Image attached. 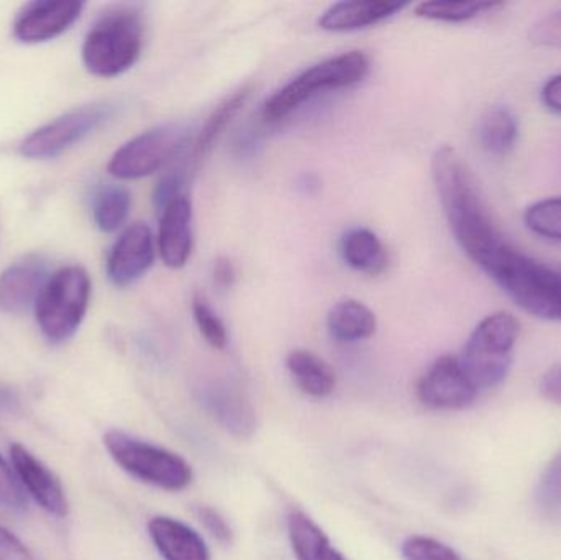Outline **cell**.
<instances>
[{
    "mask_svg": "<svg viewBox=\"0 0 561 560\" xmlns=\"http://www.w3.org/2000/svg\"><path fill=\"white\" fill-rule=\"evenodd\" d=\"M431 170L448 229L468 260L534 318L561 321V266L517 249L455 148H437Z\"/></svg>",
    "mask_w": 561,
    "mask_h": 560,
    "instance_id": "1",
    "label": "cell"
},
{
    "mask_svg": "<svg viewBox=\"0 0 561 560\" xmlns=\"http://www.w3.org/2000/svg\"><path fill=\"white\" fill-rule=\"evenodd\" d=\"M145 43V22L134 7H115L99 16L82 43L85 69L98 78H117L134 68Z\"/></svg>",
    "mask_w": 561,
    "mask_h": 560,
    "instance_id": "2",
    "label": "cell"
},
{
    "mask_svg": "<svg viewBox=\"0 0 561 560\" xmlns=\"http://www.w3.org/2000/svg\"><path fill=\"white\" fill-rule=\"evenodd\" d=\"M369 68L368 55L358 49L322 59L279 88L263 105V117L268 122L283 121L317 95L353 88L365 81Z\"/></svg>",
    "mask_w": 561,
    "mask_h": 560,
    "instance_id": "3",
    "label": "cell"
},
{
    "mask_svg": "<svg viewBox=\"0 0 561 560\" xmlns=\"http://www.w3.org/2000/svg\"><path fill=\"white\" fill-rule=\"evenodd\" d=\"M520 322L507 311L486 316L471 332L460 362L478 391L493 390L506 380L520 338Z\"/></svg>",
    "mask_w": 561,
    "mask_h": 560,
    "instance_id": "4",
    "label": "cell"
},
{
    "mask_svg": "<svg viewBox=\"0 0 561 560\" xmlns=\"http://www.w3.org/2000/svg\"><path fill=\"white\" fill-rule=\"evenodd\" d=\"M102 441L114 462L138 482L164 492H183L193 483V467L173 450L118 430L107 431Z\"/></svg>",
    "mask_w": 561,
    "mask_h": 560,
    "instance_id": "5",
    "label": "cell"
},
{
    "mask_svg": "<svg viewBox=\"0 0 561 560\" xmlns=\"http://www.w3.org/2000/svg\"><path fill=\"white\" fill-rule=\"evenodd\" d=\"M91 276L82 266H62L49 276L35 306L36 324L46 341L62 344L81 328L91 301Z\"/></svg>",
    "mask_w": 561,
    "mask_h": 560,
    "instance_id": "6",
    "label": "cell"
},
{
    "mask_svg": "<svg viewBox=\"0 0 561 560\" xmlns=\"http://www.w3.org/2000/svg\"><path fill=\"white\" fill-rule=\"evenodd\" d=\"M186 147L187 132L183 127L158 125L125 141L108 160L107 171L117 180H141L176 160Z\"/></svg>",
    "mask_w": 561,
    "mask_h": 560,
    "instance_id": "7",
    "label": "cell"
},
{
    "mask_svg": "<svg viewBox=\"0 0 561 560\" xmlns=\"http://www.w3.org/2000/svg\"><path fill=\"white\" fill-rule=\"evenodd\" d=\"M114 104L92 102L79 105L33 130L20 144V155L28 160H49L81 144L114 115Z\"/></svg>",
    "mask_w": 561,
    "mask_h": 560,
    "instance_id": "8",
    "label": "cell"
},
{
    "mask_svg": "<svg viewBox=\"0 0 561 560\" xmlns=\"http://www.w3.org/2000/svg\"><path fill=\"white\" fill-rule=\"evenodd\" d=\"M478 388L465 372L460 358L442 355L422 375L417 384V398L428 410L455 411L471 407Z\"/></svg>",
    "mask_w": 561,
    "mask_h": 560,
    "instance_id": "9",
    "label": "cell"
},
{
    "mask_svg": "<svg viewBox=\"0 0 561 560\" xmlns=\"http://www.w3.org/2000/svg\"><path fill=\"white\" fill-rule=\"evenodd\" d=\"M84 3L71 0H35L25 3L13 20V36L25 45L51 42L81 16Z\"/></svg>",
    "mask_w": 561,
    "mask_h": 560,
    "instance_id": "10",
    "label": "cell"
},
{
    "mask_svg": "<svg viewBox=\"0 0 561 560\" xmlns=\"http://www.w3.org/2000/svg\"><path fill=\"white\" fill-rule=\"evenodd\" d=\"M154 237L145 222L131 224L118 237L107 259V276L118 288L137 283L154 263Z\"/></svg>",
    "mask_w": 561,
    "mask_h": 560,
    "instance_id": "11",
    "label": "cell"
},
{
    "mask_svg": "<svg viewBox=\"0 0 561 560\" xmlns=\"http://www.w3.org/2000/svg\"><path fill=\"white\" fill-rule=\"evenodd\" d=\"M9 453L16 479L26 495L32 496L48 515L65 518L68 515V499L58 477L22 444H12Z\"/></svg>",
    "mask_w": 561,
    "mask_h": 560,
    "instance_id": "12",
    "label": "cell"
},
{
    "mask_svg": "<svg viewBox=\"0 0 561 560\" xmlns=\"http://www.w3.org/2000/svg\"><path fill=\"white\" fill-rule=\"evenodd\" d=\"M48 266L39 256H23L0 275V311L23 315L35 308L49 279Z\"/></svg>",
    "mask_w": 561,
    "mask_h": 560,
    "instance_id": "13",
    "label": "cell"
},
{
    "mask_svg": "<svg viewBox=\"0 0 561 560\" xmlns=\"http://www.w3.org/2000/svg\"><path fill=\"white\" fill-rule=\"evenodd\" d=\"M158 250L168 268H183L194 247V210L190 197L178 196L161 210Z\"/></svg>",
    "mask_w": 561,
    "mask_h": 560,
    "instance_id": "14",
    "label": "cell"
},
{
    "mask_svg": "<svg viewBox=\"0 0 561 560\" xmlns=\"http://www.w3.org/2000/svg\"><path fill=\"white\" fill-rule=\"evenodd\" d=\"M201 403L237 439H250L255 434L259 424L255 408L239 388L214 381L201 391Z\"/></svg>",
    "mask_w": 561,
    "mask_h": 560,
    "instance_id": "15",
    "label": "cell"
},
{
    "mask_svg": "<svg viewBox=\"0 0 561 560\" xmlns=\"http://www.w3.org/2000/svg\"><path fill=\"white\" fill-rule=\"evenodd\" d=\"M405 2L391 0H353L332 3L319 16V26L325 32H358L378 25L408 7Z\"/></svg>",
    "mask_w": 561,
    "mask_h": 560,
    "instance_id": "16",
    "label": "cell"
},
{
    "mask_svg": "<svg viewBox=\"0 0 561 560\" xmlns=\"http://www.w3.org/2000/svg\"><path fill=\"white\" fill-rule=\"evenodd\" d=\"M148 535L163 560H210L209 548L196 529L170 516H154Z\"/></svg>",
    "mask_w": 561,
    "mask_h": 560,
    "instance_id": "17",
    "label": "cell"
},
{
    "mask_svg": "<svg viewBox=\"0 0 561 560\" xmlns=\"http://www.w3.org/2000/svg\"><path fill=\"white\" fill-rule=\"evenodd\" d=\"M250 95H252V88H250V85H243L242 89L233 92L229 98L224 99V101L214 108L213 114L207 117L206 124L203 125L199 135H197L196 140H194L191 155L187 157L186 167L187 171H190V176L196 173V171L199 170L201 163L209 157L220 135L226 132L230 122L242 111Z\"/></svg>",
    "mask_w": 561,
    "mask_h": 560,
    "instance_id": "18",
    "label": "cell"
},
{
    "mask_svg": "<svg viewBox=\"0 0 561 560\" xmlns=\"http://www.w3.org/2000/svg\"><path fill=\"white\" fill-rule=\"evenodd\" d=\"M339 249L346 266L363 275L378 276L388 270L389 255L385 243L365 227H355L343 233Z\"/></svg>",
    "mask_w": 561,
    "mask_h": 560,
    "instance_id": "19",
    "label": "cell"
},
{
    "mask_svg": "<svg viewBox=\"0 0 561 560\" xmlns=\"http://www.w3.org/2000/svg\"><path fill=\"white\" fill-rule=\"evenodd\" d=\"M286 367L294 384L307 397L323 400L335 391V372L313 352L306 351V348L290 352L286 358Z\"/></svg>",
    "mask_w": 561,
    "mask_h": 560,
    "instance_id": "20",
    "label": "cell"
},
{
    "mask_svg": "<svg viewBox=\"0 0 561 560\" xmlns=\"http://www.w3.org/2000/svg\"><path fill=\"white\" fill-rule=\"evenodd\" d=\"M287 536L297 560H348L323 529L299 510H293L287 516Z\"/></svg>",
    "mask_w": 561,
    "mask_h": 560,
    "instance_id": "21",
    "label": "cell"
},
{
    "mask_svg": "<svg viewBox=\"0 0 561 560\" xmlns=\"http://www.w3.org/2000/svg\"><path fill=\"white\" fill-rule=\"evenodd\" d=\"M376 328L375 312L358 299H342L327 315L329 334L339 342L366 341L375 335Z\"/></svg>",
    "mask_w": 561,
    "mask_h": 560,
    "instance_id": "22",
    "label": "cell"
},
{
    "mask_svg": "<svg viewBox=\"0 0 561 560\" xmlns=\"http://www.w3.org/2000/svg\"><path fill=\"white\" fill-rule=\"evenodd\" d=\"M519 140V121L506 105H494L481 118L480 141L488 153L503 157Z\"/></svg>",
    "mask_w": 561,
    "mask_h": 560,
    "instance_id": "23",
    "label": "cell"
},
{
    "mask_svg": "<svg viewBox=\"0 0 561 560\" xmlns=\"http://www.w3.org/2000/svg\"><path fill=\"white\" fill-rule=\"evenodd\" d=\"M131 196L124 186L102 184L92 196V217L101 232L121 229L130 216Z\"/></svg>",
    "mask_w": 561,
    "mask_h": 560,
    "instance_id": "24",
    "label": "cell"
},
{
    "mask_svg": "<svg viewBox=\"0 0 561 560\" xmlns=\"http://www.w3.org/2000/svg\"><path fill=\"white\" fill-rule=\"evenodd\" d=\"M504 7L501 2H451V0H431L415 7V15L432 22L465 23L483 13L493 12Z\"/></svg>",
    "mask_w": 561,
    "mask_h": 560,
    "instance_id": "25",
    "label": "cell"
},
{
    "mask_svg": "<svg viewBox=\"0 0 561 560\" xmlns=\"http://www.w3.org/2000/svg\"><path fill=\"white\" fill-rule=\"evenodd\" d=\"M524 222L530 232L561 242V197H547L527 207Z\"/></svg>",
    "mask_w": 561,
    "mask_h": 560,
    "instance_id": "26",
    "label": "cell"
},
{
    "mask_svg": "<svg viewBox=\"0 0 561 560\" xmlns=\"http://www.w3.org/2000/svg\"><path fill=\"white\" fill-rule=\"evenodd\" d=\"M191 309H193L194 322H196L204 341L210 347L224 351L229 344V334H227L226 324H224L219 315L214 311L207 296L204 293H194Z\"/></svg>",
    "mask_w": 561,
    "mask_h": 560,
    "instance_id": "27",
    "label": "cell"
},
{
    "mask_svg": "<svg viewBox=\"0 0 561 560\" xmlns=\"http://www.w3.org/2000/svg\"><path fill=\"white\" fill-rule=\"evenodd\" d=\"M536 500L543 515L561 519V453L553 457L540 477Z\"/></svg>",
    "mask_w": 561,
    "mask_h": 560,
    "instance_id": "28",
    "label": "cell"
},
{
    "mask_svg": "<svg viewBox=\"0 0 561 560\" xmlns=\"http://www.w3.org/2000/svg\"><path fill=\"white\" fill-rule=\"evenodd\" d=\"M404 560H465L450 546L428 538V536H411L402 542Z\"/></svg>",
    "mask_w": 561,
    "mask_h": 560,
    "instance_id": "29",
    "label": "cell"
},
{
    "mask_svg": "<svg viewBox=\"0 0 561 560\" xmlns=\"http://www.w3.org/2000/svg\"><path fill=\"white\" fill-rule=\"evenodd\" d=\"M0 506L13 513H25L28 499L16 479L15 470L0 456Z\"/></svg>",
    "mask_w": 561,
    "mask_h": 560,
    "instance_id": "30",
    "label": "cell"
},
{
    "mask_svg": "<svg viewBox=\"0 0 561 560\" xmlns=\"http://www.w3.org/2000/svg\"><path fill=\"white\" fill-rule=\"evenodd\" d=\"M530 42L547 48H561V7L534 23L529 32Z\"/></svg>",
    "mask_w": 561,
    "mask_h": 560,
    "instance_id": "31",
    "label": "cell"
},
{
    "mask_svg": "<svg viewBox=\"0 0 561 560\" xmlns=\"http://www.w3.org/2000/svg\"><path fill=\"white\" fill-rule=\"evenodd\" d=\"M196 515L199 522L203 523L204 528L209 532V535L216 541H219L220 545H232V528H230L229 522L217 510L210 508V506H197Z\"/></svg>",
    "mask_w": 561,
    "mask_h": 560,
    "instance_id": "32",
    "label": "cell"
},
{
    "mask_svg": "<svg viewBox=\"0 0 561 560\" xmlns=\"http://www.w3.org/2000/svg\"><path fill=\"white\" fill-rule=\"evenodd\" d=\"M0 560H35L12 532L0 525Z\"/></svg>",
    "mask_w": 561,
    "mask_h": 560,
    "instance_id": "33",
    "label": "cell"
},
{
    "mask_svg": "<svg viewBox=\"0 0 561 560\" xmlns=\"http://www.w3.org/2000/svg\"><path fill=\"white\" fill-rule=\"evenodd\" d=\"M213 278L217 288L232 289L237 282V268L232 260L219 256L213 265Z\"/></svg>",
    "mask_w": 561,
    "mask_h": 560,
    "instance_id": "34",
    "label": "cell"
},
{
    "mask_svg": "<svg viewBox=\"0 0 561 560\" xmlns=\"http://www.w3.org/2000/svg\"><path fill=\"white\" fill-rule=\"evenodd\" d=\"M540 390L547 400L561 404V365L549 368L540 381Z\"/></svg>",
    "mask_w": 561,
    "mask_h": 560,
    "instance_id": "35",
    "label": "cell"
},
{
    "mask_svg": "<svg viewBox=\"0 0 561 560\" xmlns=\"http://www.w3.org/2000/svg\"><path fill=\"white\" fill-rule=\"evenodd\" d=\"M542 99L547 107L561 114V75L552 76L543 84Z\"/></svg>",
    "mask_w": 561,
    "mask_h": 560,
    "instance_id": "36",
    "label": "cell"
}]
</instances>
